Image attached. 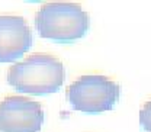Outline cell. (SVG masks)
Segmentation results:
<instances>
[{
    "label": "cell",
    "instance_id": "6da1fadb",
    "mask_svg": "<svg viewBox=\"0 0 151 132\" xmlns=\"http://www.w3.org/2000/svg\"><path fill=\"white\" fill-rule=\"evenodd\" d=\"M64 64L50 54H32L13 64L7 71V83L15 90L34 96L58 92L64 84Z\"/></svg>",
    "mask_w": 151,
    "mask_h": 132
},
{
    "label": "cell",
    "instance_id": "7a4b0ae2",
    "mask_svg": "<svg viewBox=\"0 0 151 132\" xmlns=\"http://www.w3.org/2000/svg\"><path fill=\"white\" fill-rule=\"evenodd\" d=\"M89 25V15L77 3H47L35 15V28L39 37L60 44L81 39L87 34Z\"/></svg>",
    "mask_w": 151,
    "mask_h": 132
},
{
    "label": "cell",
    "instance_id": "3957f363",
    "mask_svg": "<svg viewBox=\"0 0 151 132\" xmlns=\"http://www.w3.org/2000/svg\"><path fill=\"white\" fill-rule=\"evenodd\" d=\"M65 96L74 110L102 113L115 108L121 97V86L108 75L84 74L67 87Z\"/></svg>",
    "mask_w": 151,
    "mask_h": 132
},
{
    "label": "cell",
    "instance_id": "277c9868",
    "mask_svg": "<svg viewBox=\"0 0 151 132\" xmlns=\"http://www.w3.org/2000/svg\"><path fill=\"white\" fill-rule=\"evenodd\" d=\"M41 103L23 96L0 100V132H39L44 123Z\"/></svg>",
    "mask_w": 151,
    "mask_h": 132
},
{
    "label": "cell",
    "instance_id": "5b68a950",
    "mask_svg": "<svg viewBox=\"0 0 151 132\" xmlns=\"http://www.w3.org/2000/svg\"><path fill=\"white\" fill-rule=\"evenodd\" d=\"M34 45V35L20 16H0V64L15 62Z\"/></svg>",
    "mask_w": 151,
    "mask_h": 132
},
{
    "label": "cell",
    "instance_id": "8992f818",
    "mask_svg": "<svg viewBox=\"0 0 151 132\" xmlns=\"http://www.w3.org/2000/svg\"><path fill=\"white\" fill-rule=\"evenodd\" d=\"M139 125L142 131L151 132V100L145 102L139 110Z\"/></svg>",
    "mask_w": 151,
    "mask_h": 132
}]
</instances>
